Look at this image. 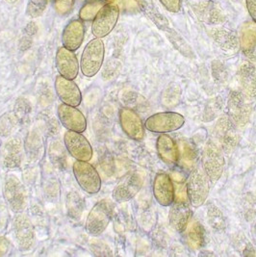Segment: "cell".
Returning a JSON list of instances; mask_svg holds the SVG:
<instances>
[{"mask_svg": "<svg viewBox=\"0 0 256 257\" xmlns=\"http://www.w3.org/2000/svg\"><path fill=\"white\" fill-rule=\"evenodd\" d=\"M105 56L104 43L101 39L91 40L84 48L80 60V70L86 77H93L100 70Z\"/></svg>", "mask_w": 256, "mask_h": 257, "instance_id": "cell-1", "label": "cell"}, {"mask_svg": "<svg viewBox=\"0 0 256 257\" xmlns=\"http://www.w3.org/2000/svg\"><path fill=\"white\" fill-rule=\"evenodd\" d=\"M114 213V204L109 199H102L94 204L90 211L85 229L91 236H99L103 233L112 220Z\"/></svg>", "mask_w": 256, "mask_h": 257, "instance_id": "cell-2", "label": "cell"}, {"mask_svg": "<svg viewBox=\"0 0 256 257\" xmlns=\"http://www.w3.org/2000/svg\"><path fill=\"white\" fill-rule=\"evenodd\" d=\"M188 199L193 207H200L209 196L210 179L203 169L194 168L187 180Z\"/></svg>", "mask_w": 256, "mask_h": 257, "instance_id": "cell-3", "label": "cell"}, {"mask_svg": "<svg viewBox=\"0 0 256 257\" xmlns=\"http://www.w3.org/2000/svg\"><path fill=\"white\" fill-rule=\"evenodd\" d=\"M238 129L227 115L219 117L213 129V134L217 141L216 144L221 148L223 153L229 155L237 147L240 140Z\"/></svg>", "mask_w": 256, "mask_h": 257, "instance_id": "cell-4", "label": "cell"}, {"mask_svg": "<svg viewBox=\"0 0 256 257\" xmlns=\"http://www.w3.org/2000/svg\"><path fill=\"white\" fill-rule=\"evenodd\" d=\"M201 165L210 181L215 183L221 178L225 165L224 154L215 142L208 141L205 145L202 152Z\"/></svg>", "mask_w": 256, "mask_h": 257, "instance_id": "cell-5", "label": "cell"}, {"mask_svg": "<svg viewBox=\"0 0 256 257\" xmlns=\"http://www.w3.org/2000/svg\"><path fill=\"white\" fill-rule=\"evenodd\" d=\"M74 177L83 191L90 195L97 194L101 189V178L92 164L76 160L72 165Z\"/></svg>", "mask_w": 256, "mask_h": 257, "instance_id": "cell-6", "label": "cell"}, {"mask_svg": "<svg viewBox=\"0 0 256 257\" xmlns=\"http://www.w3.org/2000/svg\"><path fill=\"white\" fill-rule=\"evenodd\" d=\"M119 17V7L116 3H106L97 13L92 24V33L95 38L102 39L116 27Z\"/></svg>", "mask_w": 256, "mask_h": 257, "instance_id": "cell-7", "label": "cell"}, {"mask_svg": "<svg viewBox=\"0 0 256 257\" xmlns=\"http://www.w3.org/2000/svg\"><path fill=\"white\" fill-rule=\"evenodd\" d=\"M3 197L8 207L17 214L24 210L26 206V192L24 184L15 175L6 176L3 184Z\"/></svg>", "mask_w": 256, "mask_h": 257, "instance_id": "cell-8", "label": "cell"}, {"mask_svg": "<svg viewBox=\"0 0 256 257\" xmlns=\"http://www.w3.org/2000/svg\"><path fill=\"white\" fill-rule=\"evenodd\" d=\"M185 123L184 117L175 112H161L149 117L145 126L153 133H170L181 128Z\"/></svg>", "mask_w": 256, "mask_h": 257, "instance_id": "cell-9", "label": "cell"}, {"mask_svg": "<svg viewBox=\"0 0 256 257\" xmlns=\"http://www.w3.org/2000/svg\"><path fill=\"white\" fill-rule=\"evenodd\" d=\"M250 115L248 100L239 91H231L227 100V116L238 128L244 127Z\"/></svg>", "mask_w": 256, "mask_h": 257, "instance_id": "cell-10", "label": "cell"}, {"mask_svg": "<svg viewBox=\"0 0 256 257\" xmlns=\"http://www.w3.org/2000/svg\"><path fill=\"white\" fill-rule=\"evenodd\" d=\"M143 184L144 177L139 173H128L117 182L113 191V198L118 203L127 202L140 192Z\"/></svg>", "mask_w": 256, "mask_h": 257, "instance_id": "cell-11", "label": "cell"}, {"mask_svg": "<svg viewBox=\"0 0 256 257\" xmlns=\"http://www.w3.org/2000/svg\"><path fill=\"white\" fill-rule=\"evenodd\" d=\"M14 237L21 251H27L35 244V229L31 220L20 213L13 223Z\"/></svg>", "mask_w": 256, "mask_h": 257, "instance_id": "cell-12", "label": "cell"}, {"mask_svg": "<svg viewBox=\"0 0 256 257\" xmlns=\"http://www.w3.org/2000/svg\"><path fill=\"white\" fill-rule=\"evenodd\" d=\"M64 144L70 155L79 161L89 162L93 158V148L88 139L79 132L67 131Z\"/></svg>", "mask_w": 256, "mask_h": 257, "instance_id": "cell-13", "label": "cell"}, {"mask_svg": "<svg viewBox=\"0 0 256 257\" xmlns=\"http://www.w3.org/2000/svg\"><path fill=\"white\" fill-rule=\"evenodd\" d=\"M59 120L64 127L82 133L87 129V119L79 109L67 104H60L57 109Z\"/></svg>", "mask_w": 256, "mask_h": 257, "instance_id": "cell-14", "label": "cell"}, {"mask_svg": "<svg viewBox=\"0 0 256 257\" xmlns=\"http://www.w3.org/2000/svg\"><path fill=\"white\" fill-rule=\"evenodd\" d=\"M55 65L59 75H62L70 80L77 77L80 70V64L74 52L64 47H59L56 52Z\"/></svg>", "mask_w": 256, "mask_h": 257, "instance_id": "cell-15", "label": "cell"}, {"mask_svg": "<svg viewBox=\"0 0 256 257\" xmlns=\"http://www.w3.org/2000/svg\"><path fill=\"white\" fill-rule=\"evenodd\" d=\"M54 88L56 94L64 104L73 107H78L81 104V91L73 80L58 75L55 79Z\"/></svg>", "mask_w": 256, "mask_h": 257, "instance_id": "cell-16", "label": "cell"}, {"mask_svg": "<svg viewBox=\"0 0 256 257\" xmlns=\"http://www.w3.org/2000/svg\"><path fill=\"white\" fill-rule=\"evenodd\" d=\"M119 123L122 131L132 140L142 141L145 137V126L140 116L130 108L119 111Z\"/></svg>", "mask_w": 256, "mask_h": 257, "instance_id": "cell-17", "label": "cell"}, {"mask_svg": "<svg viewBox=\"0 0 256 257\" xmlns=\"http://www.w3.org/2000/svg\"><path fill=\"white\" fill-rule=\"evenodd\" d=\"M153 196L162 206H170L175 200V190L172 178L166 174H159L153 181Z\"/></svg>", "mask_w": 256, "mask_h": 257, "instance_id": "cell-18", "label": "cell"}, {"mask_svg": "<svg viewBox=\"0 0 256 257\" xmlns=\"http://www.w3.org/2000/svg\"><path fill=\"white\" fill-rule=\"evenodd\" d=\"M241 93L247 100L256 97V67L250 62H244L237 72Z\"/></svg>", "mask_w": 256, "mask_h": 257, "instance_id": "cell-19", "label": "cell"}, {"mask_svg": "<svg viewBox=\"0 0 256 257\" xmlns=\"http://www.w3.org/2000/svg\"><path fill=\"white\" fill-rule=\"evenodd\" d=\"M85 38V25L81 20H72L63 30L62 44L63 47L71 51L77 50L81 47Z\"/></svg>", "mask_w": 256, "mask_h": 257, "instance_id": "cell-20", "label": "cell"}, {"mask_svg": "<svg viewBox=\"0 0 256 257\" xmlns=\"http://www.w3.org/2000/svg\"><path fill=\"white\" fill-rule=\"evenodd\" d=\"M24 145L20 138H12L4 145L2 163L7 169L19 168L24 157Z\"/></svg>", "mask_w": 256, "mask_h": 257, "instance_id": "cell-21", "label": "cell"}, {"mask_svg": "<svg viewBox=\"0 0 256 257\" xmlns=\"http://www.w3.org/2000/svg\"><path fill=\"white\" fill-rule=\"evenodd\" d=\"M192 216V210L187 200L174 201L170 210V223L179 233H182L186 228Z\"/></svg>", "mask_w": 256, "mask_h": 257, "instance_id": "cell-22", "label": "cell"}, {"mask_svg": "<svg viewBox=\"0 0 256 257\" xmlns=\"http://www.w3.org/2000/svg\"><path fill=\"white\" fill-rule=\"evenodd\" d=\"M157 152L161 160L169 165H175L179 160V150L175 141L167 134H162L157 139Z\"/></svg>", "mask_w": 256, "mask_h": 257, "instance_id": "cell-23", "label": "cell"}, {"mask_svg": "<svg viewBox=\"0 0 256 257\" xmlns=\"http://www.w3.org/2000/svg\"><path fill=\"white\" fill-rule=\"evenodd\" d=\"M24 151L28 160L31 162H37L42 159L45 152V145L39 130L33 129L28 132L24 143Z\"/></svg>", "mask_w": 256, "mask_h": 257, "instance_id": "cell-24", "label": "cell"}, {"mask_svg": "<svg viewBox=\"0 0 256 257\" xmlns=\"http://www.w3.org/2000/svg\"><path fill=\"white\" fill-rule=\"evenodd\" d=\"M239 43L244 56L256 67V28L253 25L244 24Z\"/></svg>", "mask_w": 256, "mask_h": 257, "instance_id": "cell-25", "label": "cell"}, {"mask_svg": "<svg viewBox=\"0 0 256 257\" xmlns=\"http://www.w3.org/2000/svg\"><path fill=\"white\" fill-rule=\"evenodd\" d=\"M183 239L190 248L197 250L201 248L205 243V232L203 226L196 220L188 223L184 229Z\"/></svg>", "mask_w": 256, "mask_h": 257, "instance_id": "cell-26", "label": "cell"}, {"mask_svg": "<svg viewBox=\"0 0 256 257\" xmlns=\"http://www.w3.org/2000/svg\"><path fill=\"white\" fill-rule=\"evenodd\" d=\"M210 36L215 44L225 52L235 53L240 47L237 37L225 29H213L210 31Z\"/></svg>", "mask_w": 256, "mask_h": 257, "instance_id": "cell-27", "label": "cell"}, {"mask_svg": "<svg viewBox=\"0 0 256 257\" xmlns=\"http://www.w3.org/2000/svg\"><path fill=\"white\" fill-rule=\"evenodd\" d=\"M66 205L69 217L73 220L81 218L85 208V200L77 192H70L66 198Z\"/></svg>", "mask_w": 256, "mask_h": 257, "instance_id": "cell-28", "label": "cell"}, {"mask_svg": "<svg viewBox=\"0 0 256 257\" xmlns=\"http://www.w3.org/2000/svg\"><path fill=\"white\" fill-rule=\"evenodd\" d=\"M206 219L207 222L209 223L210 226L218 231V232H222L226 228V222L223 217V214L221 211L214 204L210 203L207 206L206 210Z\"/></svg>", "mask_w": 256, "mask_h": 257, "instance_id": "cell-29", "label": "cell"}, {"mask_svg": "<svg viewBox=\"0 0 256 257\" xmlns=\"http://www.w3.org/2000/svg\"><path fill=\"white\" fill-rule=\"evenodd\" d=\"M179 157L181 163L188 169H194L197 162V152L194 147L187 141L182 140L179 144Z\"/></svg>", "mask_w": 256, "mask_h": 257, "instance_id": "cell-30", "label": "cell"}, {"mask_svg": "<svg viewBox=\"0 0 256 257\" xmlns=\"http://www.w3.org/2000/svg\"><path fill=\"white\" fill-rule=\"evenodd\" d=\"M103 0H91L86 2L79 11V18L82 22H91L96 17L97 13L104 6Z\"/></svg>", "mask_w": 256, "mask_h": 257, "instance_id": "cell-31", "label": "cell"}, {"mask_svg": "<svg viewBox=\"0 0 256 257\" xmlns=\"http://www.w3.org/2000/svg\"><path fill=\"white\" fill-rule=\"evenodd\" d=\"M222 108H223V101L221 100V97H216L211 99L204 108L202 120L204 122H210L220 117Z\"/></svg>", "mask_w": 256, "mask_h": 257, "instance_id": "cell-32", "label": "cell"}, {"mask_svg": "<svg viewBox=\"0 0 256 257\" xmlns=\"http://www.w3.org/2000/svg\"><path fill=\"white\" fill-rule=\"evenodd\" d=\"M196 11L198 17H201V19L208 24L218 23L222 18L218 8L211 4H199L198 7H196Z\"/></svg>", "mask_w": 256, "mask_h": 257, "instance_id": "cell-33", "label": "cell"}, {"mask_svg": "<svg viewBox=\"0 0 256 257\" xmlns=\"http://www.w3.org/2000/svg\"><path fill=\"white\" fill-rule=\"evenodd\" d=\"M244 220L251 222L256 220V197L252 193H246L242 201Z\"/></svg>", "mask_w": 256, "mask_h": 257, "instance_id": "cell-34", "label": "cell"}, {"mask_svg": "<svg viewBox=\"0 0 256 257\" xmlns=\"http://www.w3.org/2000/svg\"><path fill=\"white\" fill-rule=\"evenodd\" d=\"M48 0H30L28 2L26 14L32 19H37L41 17L47 9Z\"/></svg>", "mask_w": 256, "mask_h": 257, "instance_id": "cell-35", "label": "cell"}, {"mask_svg": "<svg viewBox=\"0 0 256 257\" xmlns=\"http://www.w3.org/2000/svg\"><path fill=\"white\" fill-rule=\"evenodd\" d=\"M17 117H12L10 115H5L0 120V137L5 138L10 136L13 130L16 127Z\"/></svg>", "mask_w": 256, "mask_h": 257, "instance_id": "cell-36", "label": "cell"}, {"mask_svg": "<svg viewBox=\"0 0 256 257\" xmlns=\"http://www.w3.org/2000/svg\"><path fill=\"white\" fill-rule=\"evenodd\" d=\"M212 74L215 81L219 84H224L228 79V74L225 67L220 61H214L212 64Z\"/></svg>", "mask_w": 256, "mask_h": 257, "instance_id": "cell-37", "label": "cell"}, {"mask_svg": "<svg viewBox=\"0 0 256 257\" xmlns=\"http://www.w3.org/2000/svg\"><path fill=\"white\" fill-rule=\"evenodd\" d=\"M75 1L76 0H53L54 10L60 17H66L72 11Z\"/></svg>", "mask_w": 256, "mask_h": 257, "instance_id": "cell-38", "label": "cell"}, {"mask_svg": "<svg viewBox=\"0 0 256 257\" xmlns=\"http://www.w3.org/2000/svg\"><path fill=\"white\" fill-rule=\"evenodd\" d=\"M50 159L52 161V163L55 165H59L62 166V164L64 163L65 160V152L63 151L62 145L56 142L53 143V145L50 148Z\"/></svg>", "mask_w": 256, "mask_h": 257, "instance_id": "cell-39", "label": "cell"}, {"mask_svg": "<svg viewBox=\"0 0 256 257\" xmlns=\"http://www.w3.org/2000/svg\"><path fill=\"white\" fill-rule=\"evenodd\" d=\"M164 8L171 13H179L181 10V0H159Z\"/></svg>", "mask_w": 256, "mask_h": 257, "instance_id": "cell-40", "label": "cell"}, {"mask_svg": "<svg viewBox=\"0 0 256 257\" xmlns=\"http://www.w3.org/2000/svg\"><path fill=\"white\" fill-rule=\"evenodd\" d=\"M245 5L250 18L256 24V0H245Z\"/></svg>", "mask_w": 256, "mask_h": 257, "instance_id": "cell-41", "label": "cell"}, {"mask_svg": "<svg viewBox=\"0 0 256 257\" xmlns=\"http://www.w3.org/2000/svg\"><path fill=\"white\" fill-rule=\"evenodd\" d=\"M242 255L244 256H256V249L254 246L249 244V243H245L244 248L242 250Z\"/></svg>", "mask_w": 256, "mask_h": 257, "instance_id": "cell-42", "label": "cell"}, {"mask_svg": "<svg viewBox=\"0 0 256 257\" xmlns=\"http://www.w3.org/2000/svg\"><path fill=\"white\" fill-rule=\"evenodd\" d=\"M252 236H253V239H254V241L256 242V223L253 225V227H252Z\"/></svg>", "mask_w": 256, "mask_h": 257, "instance_id": "cell-43", "label": "cell"}, {"mask_svg": "<svg viewBox=\"0 0 256 257\" xmlns=\"http://www.w3.org/2000/svg\"><path fill=\"white\" fill-rule=\"evenodd\" d=\"M7 3H9V4H16L19 0H5Z\"/></svg>", "mask_w": 256, "mask_h": 257, "instance_id": "cell-44", "label": "cell"}, {"mask_svg": "<svg viewBox=\"0 0 256 257\" xmlns=\"http://www.w3.org/2000/svg\"><path fill=\"white\" fill-rule=\"evenodd\" d=\"M105 1L106 3H114V2H116V0H103Z\"/></svg>", "mask_w": 256, "mask_h": 257, "instance_id": "cell-45", "label": "cell"}]
</instances>
